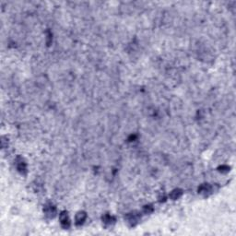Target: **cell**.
<instances>
[{
  "label": "cell",
  "instance_id": "obj_9",
  "mask_svg": "<svg viewBox=\"0 0 236 236\" xmlns=\"http://www.w3.org/2000/svg\"><path fill=\"white\" fill-rule=\"evenodd\" d=\"M153 210V208H151V206H146L145 208H144V211L146 212V213H150L151 211H152Z\"/></svg>",
  "mask_w": 236,
  "mask_h": 236
},
{
  "label": "cell",
  "instance_id": "obj_4",
  "mask_svg": "<svg viewBox=\"0 0 236 236\" xmlns=\"http://www.w3.org/2000/svg\"><path fill=\"white\" fill-rule=\"evenodd\" d=\"M86 213L85 212H83V211H80L79 212L77 215H76V224L77 225H81L84 223V221H85L86 220Z\"/></svg>",
  "mask_w": 236,
  "mask_h": 236
},
{
  "label": "cell",
  "instance_id": "obj_8",
  "mask_svg": "<svg viewBox=\"0 0 236 236\" xmlns=\"http://www.w3.org/2000/svg\"><path fill=\"white\" fill-rule=\"evenodd\" d=\"M103 222H104L105 224H111L112 222L114 221V218L107 214V215H105V216L103 218Z\"/></svg>",
  "mask_w": 236,
  "mask_h": 236
},
{
  "label": "cell",
  "instance_id": "obj_7",
  "mask_svg": "<svg viewBox=\"0 0 236 236\" xmlns=\"http://www.w3.org/2000/svg\"><path fill=\"white\" fill-rule=\"evenodd\" d=\"M182 196V190L180 189H175L173 190L172 193H171V195H170V197L173 200L177 199V198H179L180 197Z\"/></svg>",
  "mask_w": 236,
  "mask_h": 236
},
{
  "label": "cell",
  "instance_id": "obj_5",
  "mask_svg": "<svg viewBox=\"0 0 236 236\" xmlns=\"http://www.w3.org/2000/svg\"><path fill=\"white\" fill-rule=\"evenodd\" d=\"M17 168L20 173L26 172L27 168H26V163L24 162V161L21 158H18L17 159Z\"/></svg>",
  "mask_w": 236,
  "mask_h": 236
},
{
  "label": "cell",
  "instance_id": "obj_1",
  "mask_svg": "<svg viewBox=\"0 0 236 236\" xmlns=\"http://www.w3.org/2000/svg\"><path fill=\"white\" fill-rule=\"evenodd\" d=\"M60 222H61V225H62L63 228H65V229H68L69 228L70 221H69V219H68V215H67V212L63 211L60 214Z\"/></svg>",
  "mask_w": 236,
  "mask_h": 236
},
{
  "label": "cell",
  "instance_id": "obj_6",
  "mask_svg": "<svg viewBox=\"0 0 236 236\" xmlns=\"http://www.w3.org/2000/svg\"><path fill=\"white\" fill-rule=\"evenodd\" d=\"M210 191H211V187H210V185H208V184H202L201 186L198 188V192L200 194H205V195L208 194Z\"/></svg>",
  "mask_w": 236,
  "mask_h": 236
},
{
  "label": "cell",
  "instance_id": "obj_2",
  "mask_svg": "<svg viewBox=\"0 0 236 236\" xmlns=\"http://www.w3.org/2000/svg\"><path fill=\"white\" fill-rule=\"evenodd\" d=\"M55 212H56V209H55V206L52 203H48V204L45 205V207H44V213H45V215L47 217L53 218L55 215Z\"/></svg>",
  "mask_w": 236,
  "mask_h": 236
},
{
  "label": "cell",
  "instance_id": "obj_3",
  "mask_svg": "<svg viewBox=\"0 0 236 236\" xmlns=\"http://www.w3.org/2000/svg\"><path fill=\"white\" fill-rule=\"evenodd\" d=\"M126 220H127V222L130 223L131 225H135L139 220V216L136 213H130L126 216Z\"/></svg>",
  "mask_w": 236,
  "mask_h": 236
}]
</instances>
